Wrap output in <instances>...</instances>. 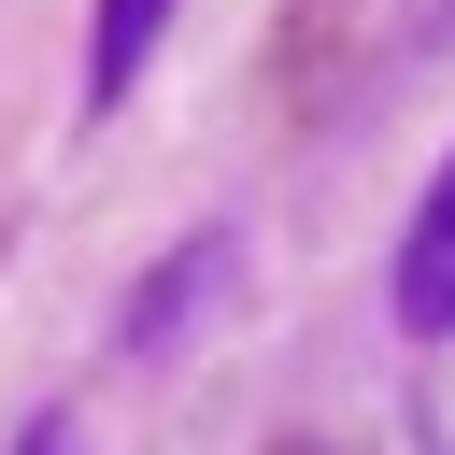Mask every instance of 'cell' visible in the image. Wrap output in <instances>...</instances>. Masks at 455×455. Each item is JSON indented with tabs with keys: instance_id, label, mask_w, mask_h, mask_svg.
I'll use <instances>...</instances> for the list:
<instances>
[{
	"instance_id": "3957f363",
	"label": "cell",
	"mask_w": 455,
	"mask_h": 455,
	"mask_svg": "<svg viewBox=\"0 0 455 455\" xmlns=\"http://www.w3.org/2000/svg\"><path fill=\"white\" fill-rule=\"evenodd\" d=\"M156 28H171V0H100V28H85V114L142 85V57H156Z\"/></svg>"
},
{
	"instance_id": "277c9868",
	"label": "cell",
	"mask_w": 455,
	"mask_h": 455,
	"mask_svg": "<svg viewBox=\"0 0 455 455\" xmlns=\"http://www.w3.org/2000/svg\"><path fill=\"white\" fill-rule=\"evenodd\" d=\"M14 455H71V427H57V412H43V427H28V441H14Z\"/></svg>"
},
{
	"instance_id": "7a4b0ae2",
	"label": "cell",
	"mask_w": 455,
	"mask_h": 455,
	"mask_svg": "<svg viewBox=\"0 0 455 455\" xmlns=\"http://www.w3.org/2000/svg\"><path fill=\"white\" fill-rule=\"evenodd\" d=\"M384 299H398V327H412V341H441V327H455V156L427 171V199H412V228H398V284H384Z\"/></svg>"
},
{
	"instance_id": "6da1fadb",
	"label": "cell",
	"mask_w": 455,
	"mask_h": 455,
	"mask_svg": "<svg viewBox=\"0 0 455 455\" xmlns=\"http://www.w3.org/2000/svg\"><path fill=\"white\" fill-rule=\"evenodd\" d=\"M228 299H242V242H228V228L171 242V256L142 270V299H128V355H171V341H199Z\"/></svg>"
}]
</instances>
